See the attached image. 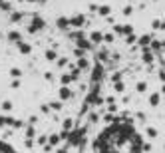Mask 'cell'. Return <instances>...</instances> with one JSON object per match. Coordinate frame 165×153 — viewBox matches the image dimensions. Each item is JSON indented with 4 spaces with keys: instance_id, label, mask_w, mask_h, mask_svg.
I'll list each match as a JSON object with an SVG mask.
<instances>
[{
    "instance_id": "obj_1",
    "label": "cell",
    "mask_w": 165,
    "mask_h": 153,
    "mask_svg": "<svg viewBox=\"0 0 165 153\" xmlns=\"http://www.w3.org/2000/svg\"><path fill=\"white\" fill-rule=\"evenodd\" d=\"M96 153H143V137L131 123L113 121L96 137Z\"/></svg>"
},
{
    "instance_id": "obj_2",
    "label": "cell",
    "mask_w": 165,
    "mask_h": 153,
    "mask_svg": "<svg viewBox=\"0 0 165 153\" xmlns=\"http://www.w3.org/2000/svg\"><path fill=\"white\" fill-rule=\"evenodd\" d=\"M0 153H18V151L10 143H6V141H0Z\"/></svg>"
}]
</instances>
